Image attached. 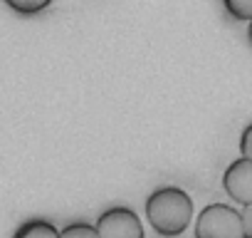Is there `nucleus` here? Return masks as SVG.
<instances>
[{"mask_svg":"<svg viewBox=\"0 0 252 238\" xmlns=\"http://www.w3.org/2000/svg\"><path fill=\"white\" fill-rule=\"evenodd\" d=\"M60 238H99V233L89 221H77V223L64 226L60 231Z\"/></svg>","mask_w":252,"mask_h":238,"instance_id":"6e6552de","label":"nucleus"},{"mask_svg":"<svg viewBox=\"0 0 252 238\" xmlns=\"http://www.w3.org/2000/svg\"><path fill=\"white\" fill-rule=\"evenodd\" d=\"M3 3H5L13 13H18V15H23V18H32V15L45 13V10L52 5V0H3Z\"/></svg>","mask_w":252,"mask_h":238,"instance_id":"423d86ee","label":"nucleus"},{"mask_svg":"<svg viewBox=\"0 0 252 238\" xmlns=\"http://www.w3.org/2000/svg\"><path fill=\"white\" fill-rule=\"evenodd\" d=\"M13 238H60V231L47 218H28L25 223L18 226Z\"/></svg>","mask_w":252,"mask_h":238,"instance_id":"39448f33","label":"nucleus"},{"mask_svg":"<svg viewBox=\"0 0 252 238\" xmlns=\"http://www.w3.org/2000/svg\"><path fill=\"white\" fill-rule=\"evenodd\" d=\"M222 189L235 203H252V159L240 157L230 161L222 171Z\"/></svg>","mask_w":252,"mask_h":238,"instance_id":"20e7f679","label":"nucleus"},{"mask_svg":"<svg viewBox=\"0 0 252 238\" xmlns=\"http://www.w3.org/2000/svg\"><path fill=\"white\" fill-rule=\"evenodd\" d=\"M195 238H245L240 211L227 203H208L195 218Z\"/></svg>","mask_w":252,"mask_h":238,"instance_id":"f03ea898","label":"nucleus"},{"mask_svg":"<svg viewBox=\"0 0 252 238\" xmlns=\"http://www.w3.org/2000/svg\"><path fill=\"white\" fill-rule=\"evenodd\" d=\"M247 40H250V45H252V20H247Z\"/></svg>","mask_w":252,"mask_h":238,"instance_id":"9b49d317","label":"nucleus"},{"mask_svg":"<svg viewBox=\"0 0 252 238\" xmlns=\"http://www.w3.org/2000/svg\"><path fill=\"white\" fill-rule=\"evenodd\" d=\"M240 218H242V233H245V238H252V203H245L242 206Z\"/></svg>","mask_w":252,"mask_h":238,"instance_id":"9d476101","label":"nucleus"},{"mask_svg":"<svg viewBox=\"0 0 252 238\" xmlns=\"http://www.w3.org/2000/svg\"><path fill=\"white\" fill-rule=\"evenodd\" d=\"M222 8L237 23L252 20V0H222Z\"/></svg>","mask_w":252,"mask_h":238,"instance_id":"0eeeda50","label":"nucleus"},{"mask_svg":"<svg viewBox=\"0 0 252 238\" xmlns=\"http://www.w3.org/2000/svg\"><path fill=\"white\" fill-rule=\"evenodd\" d=\"M99 238H144L141 218L129 206H111L96 218Z\"/></svg>","mask_w":252,"mask_h":238,"instance_id":"7ed1b4c3","label":"nucleus"},{"mask_svg":"<svg viewBox=\"0 0 252 238\" xmlns=\"http://www.w3.org/2000/svg\"><path fill=\"white\" fill-rule=\"evenodd\" d=\"M240 157L245 159H252V122L242 129L240 134Z\"/></svg>","mask_w":252,"mask_h":238,"instance_id":"1a4fd4ad","label":"nucleus"},{"mask_svg":"<svg viewBox=\"0 0 252 238\" xmlns=\"http://www.w3.org/2000/svg\"><path fill=\"white\" fill-rule=\"evenodd\" d=\"M146 218L161 238H178L193 221V198L181 186H161L146 198Z\"/></svg>","mask_w":252,"mask_h":238,"instance_id":"f257e3e1","label":"nucleus"}]
</instances>
